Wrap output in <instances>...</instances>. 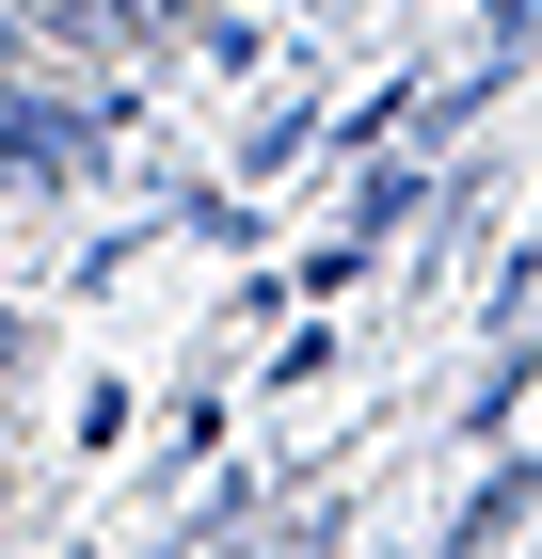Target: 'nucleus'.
I'll return each instance as SVG.
<instances>
[{"label":"nucleus","mask_w":542,"mask_h":559,"mask_svg":"<svg viewBox=\"0 0 542 559\" xmlns=\"http://www.w3.org/2000/svg\"><path fill=\"white\" fill-rule=\"evenodd\" d=\"M240 559H320V527H303V512H272V527H255Z\"/></svg>","instance_id":"obj_1"}]
</instances>
